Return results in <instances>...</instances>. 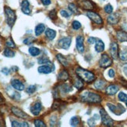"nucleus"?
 <instances>
[{"mask_svg":"<svg viewBox=\"0 0 127 127\" xmlns=\"http://www.w3.org/2000/svg\"><path fill=\"white\" fill-rule=\"evenodd\" d=\"M80 99L82 101L86 103H91V104H97L100 103L101 101V97L95 92L91 91H86L84 92L80 96Z\"/></svg>","mask_w":127,"mask_h":127,"instance_id":"obj_1","label":"nucleus"},{"mask_svg":"<svg viewBox=\"0 0 127 127\" xmlns=\"http://www.w3.org/2000/svg\"><path fill=\"white\" fill-rule=\"evenodd\" d=\"M76 73L78 76L79 78H80L82 80H84V82L90 84L92 83L94 80H95V76L92 72L88 71L87 69H84L81 67H77L76 69Z\"/></svg>","mask_w":127,"mask_h":127,"instance_id":"obj_2","label":"nucleus"},{"mask_svg":"<svg viewBox=\"0 0 127 127\" xmlns=\"http://www.w3.org/2000/svg\"><path fill=\"white\" fill-rule=\"evenodd\" d=\"M5 18H6V22H7V24L12 27L14 24H15V21L16 19V16L14 11L8 7V6H5Z\"/></svg>","mask_w":127,"mask_h":127,"instance_id":"obj_3","label":"nucleus"},{"mask_svg":"<svg viewBox=\"0 0 127 127\" xmlns=\"http://www.w3.org/2000/svg\"><path fill=\"white\" fill-rule=\"evenodd\" d=\"M100 115L102 123L106 126H112L114 125V121L111 119L108 114L106 112V111L104 108H101L100 110Z\"/></svg>","mask_w":127,"mask_h":127,"instance_id":"obj_4","label":"nucleus"},{"mask_svg":"<svg viewBox=\"0 0 127 127\" xmlns=\"http://www.w3.org/2000/svg\"><path fill=\"white\" fill-rule=\"evenodd\" d=\"M107 106L108 107L110 111H111L112 112H113L114 114L117 115H119L123 114V113H124L126 112L124 107L120 104H117V105H115V104H113L108 103Z\"/></svg>","mask_w":127,"mask_h":127,"instance_id":"obj_5","label":"nucleus"},{"mask_svg":"<svg viewBox=\"0 0 127 127\" xmlns=\"http://www.w3.org/2000/svg\"><path fill=\"white\" fill-rule=\"evenodd\" d=\"M112 59L107 54H103L101 57L100 61H99V65L103 69H106L109 67L110 65H112Z\"/></svg>","mask_w":127,"mask_h":127,"instance_id":"obj_6","label":"nucleus"},{"mask_svg":"<svg viewBox=\"0 0 127 127\" xmlns=\"http://www.w3.org/2000/svg\"><path fill=\"white\" fill-rule=\"evenodd\" d=\"M87 16H88V18H89L91 21H93L94 23H95L96 24L101 25L103 24L102 18L100 16V15H98L97 13H96L95 12L88 11V12L87 13Z\"/></svg>","mask_w":127,"mask_h":127,"instance_id":"obj_7","label":"nucleus"},{"mask_svg":"<svg viewBox=\"0 0 127 127\" xmlns=\"http://www.w3.org/2000/svg\"><path fill=\"white\" fill-rule=\"evenodd\" d=\"M71 42H72V38L70 37H64L59 41L58 45L59 47L64 49V50H67L71 45Z\"/></svg>","mask_w":127,"mask_h":127,"instance_id":"obj_8","label":"nucleus"},{"mask_svg":"<svg viewBox=\"0 0 127 127\" xmlns=\"http://www.w3.org/2000/svg\"><path fill=\"white\" fill-rule=\"evenodd\" d=\"M11 111H12L13 114L16 115V117H18L20 119H27L29 118V115L27 113H25L24 111H22L21 109H20L17 107H12L11 108Z\"/></svg>","mask_w":127,"mask_h":127,"instance_id":"obj_9","label":"nucleus"},{"mask_svg":"<svg viewBox=\"0 0 127 127\" xmlns=\"http://www.w3.org/2000/svg\"><path fill=\"white\" fill-rule=\"evenodd\" d=\"M84 38L83 36H78L76 37V47L77 51L80 53H83L84 52Z\"/></svg>","mask_w":127,"mask_h":127,"instance_id":"obj_10","label":"nucleus"},{"mask_svg":"<svg viewBox=\"0 0 127 127\" xmlns=\"http://www.w3.org/2000/svg\"><path fill=\"white\" fill-rule=\"evenodd\" d=\"M79 6L86 10H91L94 9L93 3L89 0H78Z\"/></svg>","mask_w":127,"mask_h":127,"instance_id":"obj_11","label":"nucleus"},{"mask_svg":"<svg viewBox=\"0 0 127 127\" xmlns=\"http://www.w3.org/2000/svg\"><path fill=\"white\" fill-rule=\"evenodd\" d=\"M110 54L111 56L114 59H117L119 57V46L118 44L115 42H112L110 45Z\"/></svg>","mask_w":127,"mask_h":127,"instance_id":"obj_12","label":"nucleus"},{"mask_svg":"<svg viewBox=\"0 0 127 127\" xmlns=\"http://www.w3.org/2000/svg\"><path fill=\"white\" fill-rule=\"evenodd\" d=\"M11 86H12L13 88H14L15 90L20 91H22L25 89L24 84L20 80H16V79H13L11 80Z\"/></svg>","mask_w":127,"mask_h":127,"instance_id":"obj_13","label":"nucleus"},{"mask_svg":"<svg viewBox=\"0 0 127 127\" xmlns=\"http://www.w3.org/2000/svg\"><path fill=\"white\" fill-rule=\"evenodd\" d=\"M42 109V104L41 102H36L34 105H32L31 108V113L35 115V116H37L38 115L41 113V111Z\"/></svg>","mask_w":127,"mask_h":127,"instance_id":"obj_14","label":"nucleus"},{"mask_svg":"<svg viewBox=\"0 0 127 127\" xmlns=\"http://www.w3.org/2000/svg\"><path fill=\"white\" fill-rule=\"evenodd\" d=\"M119 86L115 85V84H111V85H109L108 87H107L105 93H106V95H108L112 96V95H115V94L119 91Z\"/></svg>","mask_w":127,"mask_h":127,"instance_id":"obj_15","label":"nucleus"},{"mask_svg":"<svg viewBox=\"0 0 127 127\" xmlns=\"http://www.w3.org/2000/svg\"><path fill=\"white\" fill-rule=\"evenodd\" d=\"M108 23L111 25L117 24L119 21V16L118 13H111L108 16Z\"/></svg>","mask_w":127,"mask_h":127,"instance_id":"obj_16","label":"nucleus"},{"mask_svg":"<svg viewBox=\"0 0 127 127\" xmlns=\"http://www.w3.org/2000/svg\"><path fill=\"white\" fill-rule=\"evenodd\" d=\"M21 10L24 14L30 15L31 14V6H30V2L27 0H23V2L21 3Z\"/></svg>","mask_w":127,"mask_h":127,"instance_id":"obj_17","label":"nucleus"},{"mask_svg":"<svg viewBox=\"0 0 127 127\" xmlns=\"http://www.w3.org/2000/svg\"><path fill=\"white\" fill-rule=\"evenodd\" d=\"M37 71H38V73L41 74H48L52 73L53 71V69L51 68L48 65H42L38 67Z\"/></svg>","mask_w":127,"mask_h":127,"instance_id":"obj_18","label":"nucleus"},{"mask_svg":"<svg viewBox=\"0 0 127 127\" xmlns=\"http://www.w3.org/2000/svg\"><path fill=\"white\" fill-rule=\"evenodd\" d=\"M95 51L97 52H102L104 50V44L101 39H97L96 43H95Z\"/></svg>","mask_w":127,"mask_h":127,"instance_id":"obj_19","label":"nucleus"},{"mask_svg":"<svg viewBox=\"0 0 127 127\" xmlns=\"http://www.w3.org/2000/svg\"><path fill=\"white\" fill-rule=\"evenodd\" d=\"M117 39L120 42H125L127 41V33L123 31H119L116 33Z\"/></svg>","mask_w":127,"mask_h":127,"instance_id":"obj_20","label":"nucleus"},{"mask_svg":"<svg viewBox=\"0 0 127 127\" xmlns=\"http://www.w3.org/2000/svg\"><path fill=\"white\" fill-rule=\"evenodd\" d=\"M45 36L47 37L48 39L52 41L55 39V37H56V31L51 28H47L45 31Z\"/></svg>","mask_w":127,"mask_h":127,"instance_id":"obj_21","label":"nucleus"},{"mask_svg":"<svg viewBox=\"0 0 127 127\" xmlns=\"http://www.w3.org/2000/svg\"><path fill=\"white\" fill-rule=\"evenodd\" d=\"M58 79L60 81H66L69 79V73L65 69L62 70L58 75Z\"/></svg>","mask_w":127,"mask_h":127,"instance_id":"obj_22","label":"nucleus"},{"mask_svg":"<svg viewBox=\"0 0 127 127\" xmlns=\"http://www.w3.org/2000/svg\"><path fill=\"white\" fill-rule=\"evenodd\" d=\"M45 31V24H38V25L36 26L35 30H34L35 35L36 36H40Z\"/></svg>","mask_w":127,"mask_h":127,"instance_id":"obj_23","label":"nucleus"},{"mask_svg":"<svg viewBox=\"0 0 127 127\" xmlns=\"http://www.w3.org/2000/svg\"><path fill=\"white\" fill-rule=\"evenodd\" d=\"M71 91H73V87H70L68 84H62L61 86H60L59 92H62L63 94H66V93L70 92Z\"/></svg>","mask_w":127,"mask_h":127,"instance_id":"obj_24","label":"nucleus"},{"mask_svg":"<svg viewBox=\"0 0 127 127\" xmlns=\"http://www.w3.org/2000/svg\"><path fill=\"white\" fill-rule=\"evenodd\" d=\"M56 58L58 59V61L63 66H65V67H67V66L69 65V62L67 61V59H66L62 54H57Z\"/></svg>","mask_w":127,"mask_h":127,"instance_id":"obj_25","label":"nucleus"},{"mask_svg":"<svg viewBox=\"0 0 127 127\" xmlns=\"http://www.w3.org/2000/svg\"><path fill=\"white\" fill-rule=\"evenodd\" d=\"M28 52L31 56H37L38 55H40V53H41L40 49L36 47H31L28 49Z\"/></svg>","mask_w":127,"mask_h":127,"instance_id":"obj_26","label":"nucleus"},{"mask_svg":"<svg viewBox=\"0 0 127 127\" xmlns=\"http://www.w3.org/2000/svg\"><path fill=\"white\" fill-rule=\"evenodd\" d=\"M73 86L76 88V89L81 90L82 88L84 87V83H83V81L80 78H77L74 80Z\"/></svg>","mask_w":127,"mask_h":127,"instance_id":"obj_27","label":"nucleus"},{"mask_svg":"<svg viewBox=\"0 0 127 127\" xmlns=\"http://www.w3.org/2000/svg\"><path fill=\"white\" fill-rule=\"evenodd\" d=\"M12 126H13V127H28L29 124L26 122L20 123L18 121L13 120V121H12Z\"/></svg>","mask_w":127,"mask_h":127,"instance_id":"obj_28","label":"nucleus"},{"mask_svg":"<svg viewBox=\"0 0 127 127\" xmlns=\"http://www.w3.org/2000/svg\"><path fill=\"white\" fill-rule=\"evenodd\" d=\"M104 86H105V82H104V80H97L95 83V87L97 90H102L104 87Z\"/></svg>","mask_w":127,"mask_h":127,"instance_id":"obj_29","label":"nucleus"},{"mask_svg":"<svg viewBox=\"0 0 127 127\" xmlns=\"http://www.w3.org/2000/svg\"><path fill=\"white\" fill-rule=\"evenodd\" d=\"M70 125L72 126H77L80 123V119L78 116H73L70 119Z\"/></svg>","mask_w":127,"mask_h":127,"instance_id":"obj_30","label":"nucleus"},{"mask_svg":"<svg viewBox=\"0 0 127 127\" xmlns=\"http://www.w3.org/2000/svg\"><path fill=\"white\" fill-rule=\"evenodd\" d=\"M3 56H5V57H8V58H13V57L15 56V52L11 50L10 48H5L4 50V52H3Z\"/></svg>","mask_w":127,"mask_h":127,"instance_id":"obj_31","label":"nucleus"},{"mask_svg":"<svg viewBox=\"0 0 127 127\" xmlns=\"http://www.w3.org/2000/svg\"><path fill=\"white\" fill-rule=\"evenodd\" d=\"M69 9L71 11L72 13L79 14V11H78V8H77V5H76L73 3H69Z\"/></svg>","mask_w":127,"mask_h":127,"instance_id":"obj_32","label":"nucleus"},{"mask_svg":"<svg viewBox=\"0 0 127 127\" xmlns=\"http://www.w3.org/2000/svg\"><path fill=\"white\" fill-rule=\"evenodd\" d=\"M38 63H39V64H42V65L52 64V63L50 62V60H49L46 57H41L40 59H38Z\"/></svg>","mask_w":127,"mask_h":127,"instance_id":"obj_33","label":"nucleus"},{"mask_svg":"<svg viewBox=\"0 0 127 127\" xmlns=\"http://www.w3.org/2000/svg\"><path fill=\"white\" fill-rule=\"evenodd\" d=\"M36 90H37V87L35 85H31L26 89V92L27 94H29V95H32V94H34L36 91Z\"/></svg>","mask_w":127,"mask_h":127,"instance_id":"obj_34","label":"nucleus"},{"mask_svg":"<svg viewBox=\"0 0 127 127\" xmlns=\"http://www.w3.org/2000/svg\"><path fill=\"white\" fill-rule=\"evenodd\" d=\"M119 58L123 61H127V50H122L119 52Z\"/></svg>","mask_w":127,"mask_h":127,"instance_id":"obj_35","label":"nucleus"},{"mask_svg":"<svg viewBox=\"0 0 127 127\" xmlns=\"http://www.w3.org/2000/svg\"><path fill=\"white\" fill-rule=\"evenodd\" d=\"M63 101L56 100V101H55V102L53 103V105H52V108L53 110H57V109L60 108V107H61V106L63 105Z\"/></svg>","mask_w":127,"mask_h":127,"instance_id":"obj_36","label":"nucleus"},{"mask_svg":"<svg viewBox=\"0 0 127 127\" xmlns=\"http://www.w3.org/2000/svg\"><path fill=\"white\" fill-rule=\"evenodd\" d=\"M118 98L120 101H123V102H126L127 101V95L123 92H120L119 93V95H118Z\"/></svg>","mask_w":127,"mask_h":127,"instance_id":"obj_37","label":"nucleus"},{"mask_svg":"<svg viewBox=\"0 0 127 127\" xmlns=\"http://www.w3.org/2000/svg\"><path fill=\"white\" fill-rule=\"evenodd\" d=\"M104 11H105V13H107L108 14H111L113 12V7L110 3L105 5V6L104 7Z\"/></svg>","mask_w":127,"mask_h":127,"instance_id":"obj_38","label":"nucleus"},{"mask_svg":"<svg viewBox=\"0 0 127 127\" xmlns=\"http://www.w3.org/2000/svg\"><path fill=\"white\" fill-rule=\"evenodd\" d=\"M34 126L36 127H45L46 125L45 123L43 122L41 119H36L34 120Z\"/></svg>","mask_w":127,"mask_h":127,"instance_id":"obj_39","label":"nucleus"},{"mask_svg":"<svg viewBox=\"0 0 127 127\" xmlns=\"http://www.w3.org/2000/svg\"><path fill=\"white\" fill-rule=\"evenodd\" d=\"M10 97L13 98V100L19 101L20 99V93L16 92V91H13L12 92V95H10Z\"/></svg>","mask_w":127,"mask_h":127,"instance_id":"obj_40","label":"nucleus"},{"mask_svg":"<svg viewBox=\"0 0 127 127\" xmlns=\"http://www.w3.org/2000/svg\"><path fill=\"white\" fill-rule=\"evenodd\" d=\"M72 27H73V28L74 30H79L80 27H81V24L80 22L77 21V20H74L73 23H72Z\"/></svg>","mask_w":127,"mask_h":127,"instance_id":"obj_41","label":"nucleus"},{"mask_svg":"<svg viewBox=\"0 0 127 127\" xmlns=\"http://www.w3.org/2000/svg\"><path fill=\"white\" fill-rule=\"evenodd\" d=\"M48 16H49V17H50V19H52V20H56L57 18V12H56V9L52 10L51 12L49 13Z\"/></svg>","mask_w":127,"mask_h":127,"instance_id":"obj_42","label":"nucleus"},{"mask_svg":"<svg viewBox=\"0 0 127 127\" xmlns=\"http://www.w3.org/2000/svg\"><path fill=\"white\" fill-rule=\"evenodd\" d=\"M34 37H27L26 38V39L24 41V43L25 44V45H31V44L34 41Z\"/></svg>","mask_w":127,"mask_h":127,"instance_id":"obj_43","label":"nucleus"},{"mask_svg":"<svg viewBox=\"0 0 127 127\" xmlns=\"http://www.w3.org/2000/svg\"><path fill=\"white\" fill-rule=\"evenodd\" d=\"M60 14H61L62 16H63V17H65V18H69V16L71 15L69 12H67V11L65 10V9L60 10Z\"/></svg>","mask_w":127,"mask_h":127,"instance_id":"obj_44","label":"nucleus"},{"mask_svg":"<svg viewBox=\"0 0 127 127\" xmlns=\"http://www.w3.org/2000/svg\"><path fill=\"white\" fill-rule=\"evenodd\" d=\"M5 45H6L7 47H9L10 48H13L16 47L15 44H14V42L13 41L12 39H9L8 41H6V42H5Z\"/></svg>","mask_w":127,"mask_h":127,"instance_id":"obj_45","label":"nucleus"},{"mask_svg":"<svg viewBox=\"0 0 127 127\" xmlns=\"http://www.w3.org/2000/svg\"><path fill=\"white\" fill-rule=\"evenodd\" d=\"M97 38H95V37H90L89 38L87 39V42L90 44V45H93V44H95V43H96V41H97Z\"/></svg>","mask_w":127,"mask_h":127,"instance_id":"obj_46","label":"nucleus"},{"mask_svg":"<svg viewBox=\"0 0 127 127\" xmlns=\"http://www.w3.org/2000/svg\"><path fill=\"white\" fill-rule=\"evenodd\" d=\"M87 123L89 125V126H95V119L94 118H91L88 119Z\"/></svg>","mask_w":127,"mask_h":127,"instance_id":"obj_47","label":"nucleus"},{"mask_svg":"<svg viewBox=\"0 0 127 127\" xmlns=\"http://www.w3.org/2000/svg\"><path fill=\"white\" fill-rule=\"evenodd\" d=\"M56 122H57V118H56V116L52 117V118H51V119H50V124H51V126H56Z\"/></svg>","mask_w":127,"mask_h":127,"instance_id":"obj_48","label":"nucleus"},{"mask_svg":"<svg viewBox=\"0 0 127 127\" xmlns=\"http://www.w3.org/2000/svg\"><path fill=\"white\" fill-rule=\"evenodd\" d=\"M115 76V70L112 69H110L108 70V76L110 78H114Z\"/></svg>","mask_w":127,"mask_h":127,"instance_id":"obj_49","label":"nucleus"},{"mask_svg":"<svg viewBox=\"0 0 127 127\" xmlns=\"http://www.w3.org/2000/svg\"><path fill=\"white\" fill-rule=\"evenodd\" d=\"M41 2L44 5H45V6L51 4V0H41Z\"/></svg>","mask_w":127,"mask_h":127,"instance_id":"obj_50","label":"nucleus"},{"mask_svg":"<svg viewBox=\"0 0 127 127\" xmlns=\"http://www.w3.org/2000/svg\"><path fill=\"white\" fill-rule=\"evenodd\" d=\"M9 72H10V70H9L8 68H6V67H5V68H3V69H2V73L3 74H5V75H9Z\"/></svg>","mask_w":127,"mask_h":127,"instance_id":"obj_51","label":"nucleus"},{"mask_svg":"<svg viewBox=\"0 0 127 127\" xmlns=\"http://www.w3.org/2000/svg\"><path fill=\"white\" fill-rule=\"evenodd\" d=\"M121 83H122V84H123L125 87L127 88V81H126V80H125L123 78H121Z\"/></svg>","mask_w":127,"mask_h":127,"instance_id":"obj_52","label":"nucleus"},{"mask_svg":"<svg viewBox=\"0 0 127 127\" xmlns=\"http://www.w3.org/2000/svg\"><path fill=\"white\" fill-rule=\"evenodd\" d=\"M100 116H101V115H100ZM100 116H99V115H97V114H95V115H94V119H95V120H99V119H100Z\"/></svg>","mask_w":127,"mask_h":127,"instance_id":"obj_53","label":"nucleus"},{"mask_svg":"<svg viewBox=\"0 0 127 127\" xmlns=\"http://www.w3.org/2000/svg\"><path fill=\"white\" fill-rule=\"evenodd\" d=\"M12 69L13 71H17L18 70V67H17V66H13V67L12 68Z\"/></svg>","mask_w":127,"mask_h":127,"instance_id":"obj_54","label":"nucleus"},{"mask_svg":"<svg viewBox=\"0 0 127 127\" xmlns=\"http://www.w3.org/2000/svg\"><path fill=\"white\" fill-rule=\"evenodd\" d=\"M126 107H127V101H126Z\"/></svg>","mask_w":127,"mask_h":127,"instance_id":"obj_55","label":"nucleus"}]
</instances>
